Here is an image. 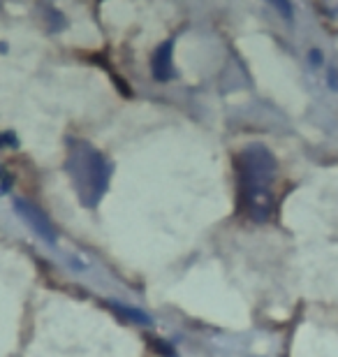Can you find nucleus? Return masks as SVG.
Listing matches in <instances>:
<instances>
[{
  "label": "nucleus",
  "instance_id": "f03ea898",
  "mask_svg": "<svg viewBox=\"0 0 338 357\" xmlns=\"http://www.w3.org/2000/svg\"><path fill=\"white\" fill-rule=\"evenodd\" d=\"M66 169L79 202L84 206H95L109 188V165L105 155L84 139L68 142Z\"/></svg>",
  "mask_w": 338,
  "mask_h": 357
},
{
  "label": "nucleus",
  "instance_id": "39448f33",
  "mask_svg": "<svg viewBox=\"0 0 338 357\" xmlns=\"http://www.w3.org/2000/svg\"><path fill=\"white\" fill-rule=\"evenodd\" d=\"M112 309L116 311V313H121L125 320H132V323H141V325H148L151 320H148V316H144L141 311H137V309H132V306H121V304H112Z\"/></svg>",
  "mask_w": 338,
  "mask_h": 357
},
{
  "label": "nucleus",
  "instance_id": "f257e3e1",
  "mask_svg": "<svg viewBox=\"0 0 338 357\" xmlns=\"http://www.w3.org/2000/svg\"><path fill=\"white\" fill-rule=\"evenodd\" d=\"M236 178H239L241 211L253 220H267L273 211V178L276 158L267 146L253 144L236 155Z\"/></svg>",
  "mask_w": 338,
  "mask_h": 357
},
{
  "label": "nucleus",
  "instance_id": "20e7f679",
  "mask_svg": "<svg viewBox=\"0 0 338 357\" xmlns=\"http://www.w3.org/2000/svg\"><path fill=\"white\" fill-rule=\"evenodd\" d=\"M171 42H164V45L158 47V52L153 54V61H151V70H153V77L158 82H169L174 77V63H171Z\"/></svg>",
  "mask_w": 338,
  "mask_h": 357
},
{
  "label": "nucleus",
  "instance_id": "7ed1b4c3",
  "mask_svg": "<svg viewBox=\"0 0 338 357\" xmlns=\"http://www.w3.org/2000/svg\"><path fill=\"white\" fill-rule=\"evenodd\" d=\"M14 209H17V213L21 218H24V223L31 227V230L38 234V237H42L47 241V244H56V230L52 225V220H49L45 213H42L38 206L26 202V199L17 197L14 199Z\"/></svg>",
  "mask_w": 338,
  "mask_h": 357
},
{
  "label": "nucleus",
  "instance_id": "423d86ee",
  "mask_svg": "<svg viewBox=\"0 0 338 357\" xmlns=\"http://www.w3.org/2000/svg\"><path fill=\"white\" fill-rule=\"evenodd\" d=\"M267 3L280 14V17L292 19V3H290V0H267Z\"/></svg>",
  "mask_w": 338,
  "mask_h": 357
}]
</instances>
